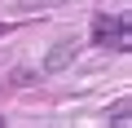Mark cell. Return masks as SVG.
Segmentation results:
<instances>
[{
	"label": "cell",
	"instance_id": "4",
	"mask_svg": "<svg viewBox=\"0 0 132 128\" xmlns=\"http://www.w3.org/2000/svg\"><path fill=\"white\" fill-rule=\"evenodd\" d=\"M0 35H5V27H0Z\"/></svg>",
	"mask_w": 132,
	"mask_h": 128
},
{
	"label": "cell",
	"instance_id": "3",
	"mask_svg": "<svg viewBox=\"0 0 132 128\" xmlns=\"http://www.w3.org/2000/svg\"><path fill=\"white\" fill-rule=\"evenodd\" d=\"M110 124H114V128H128V102H119V110H114Z\"/></svg>",
	"mask_w": 132,
	"mask_h": 128
},
{
	"label": "cell",
	"instance_id": "1",
	"mask_svg": "<svg viewBox=\"0 0 132 128\" xmlns=\"http://www.w3.org/2000/svg\"><path fill=\"white\" fill-rule=\"evenodd\" d=\"M93 44H97V49L128 53V49H132V18H128V13H97V18H93Z\"/></svg>",
	"mask_w": 132,
	"mask_h": 128
},
{
	"label": "cell",
	"instance_id": "2",
	"mask_svg": "<svg viewBox=\"0 0 132 128\" xmlns=\"http://www.w3.org/2000/svg\"><path fill=\"white\" fill-rule=\"evenodd\" d=\"M75 57H79V44H75V40H62V44H53V49L44 53V71H48V75H57V71L71 66Z\"/></svg>",
	"mask_w": 132,
	"mask_h": 128
},
{
	"label": "cell",
	"instance_id": "5",
	"mask_svg": "<svg viewBox=\"0 0 132 128\" xmlns=\"http://www.w3.org/2000/svg\"><path fill=\"white\" fill-rule=\"evenodd\" d=\"M0 124H5V119H0Z\"/></svg>",
	"mask_w": 132,
	"mask_h": 128
}]
</instances>
